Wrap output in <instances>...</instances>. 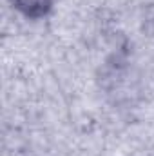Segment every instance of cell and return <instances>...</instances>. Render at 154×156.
Wrapping results in <instances>:
<instances>
[{"mask_svg":"<svg viewBox=\"0 0 154 156\" xmlns=\"http://www.w3.org/2000/svg\"><path fill=\"white\" fill-rule=\"evenodd\" d=\"M13 5L26 18L38 20V18H44L51 13L53 0H13Z\"/></svg>","mask_w":154,"mask_h":156,"instance_id":"6da1fadb","label":"cell"}]
</instances>
